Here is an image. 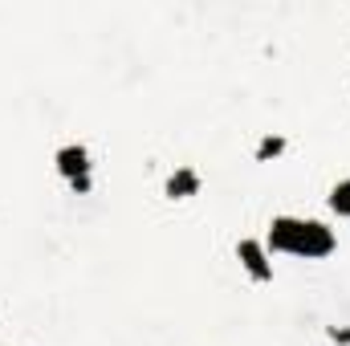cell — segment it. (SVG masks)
<instances>
[{
  "instance_id": "obj_1",
  "label": "cell",
  "mask_w": 350,
  "mask_h": 346,
  "mask_svg": "<svg viewBox=\"0 0 350 346\" xmlns=\"http://www.w3.org/2000/svg\"><path fill=\"white\" fill-rule=\"evenodd\" d=\"M265 245H269V253L322 261L338 249V237H334V228H330L326 220H310V216H273Z\"/></svg>"
},
{
  "instance_id": "obj_2",
  "label": "cell",
  "mask_w": 350,
  "mask_h": 346,
  "mask_svg": "<svg viewBox=\"0 0 350 346\" xmlns=\"http://www.w3.org/2000/svg\"><path fill=\"white\" fill-rule=\"evenodd\" d=\"M237 261H241V269L265 285V281H273V253H269V245L257 241V237H241L237 241Z\"/></svg>"
},
{
  "instance_id": "obj_3",
  "label": "cell",
  "mask_w": 350,
  "mask_h": 346,
  "mask_svg": "<svg viewBox=\"0 0 350 346\" xmlns=\"http://www.w3.org/2000/svg\"><path fill=\"white\" fill-rule=\"evenodd\" d=\"M53 163H57V175H62L66 183L94 175V163H90V147H86V143H66V147H57Z\"/></svg>"
},
{
  "instance_id": "obj_4",
  "label": "cell",
  "mask_w": 350,
  "mask_h": 346,
  "mask_svg": "<svg viewBox=\"0 0 350 346\" xmlns=\"http://www.w3.org/2000/svg\"><path fill=\"white\" fill-rule=\"evenodd\" d=\"M200 187H204V179H200L196 168H175V172L163 179V196H167V200H191Z\"/></svg>"
},
{
  "instance_id": "obj_5",
  "label": "cell",
  "mask_w": 350,
  "mask_h": 346,
  "mask_svg": "<svg viewBox=\"0 0 350 346\" xmlns=\"http://www.w3.org/2000/svg\"><path fill=\"white\" fill-rule=\"evenodd\" d=\"M285 147H289V139L285 135H277V131H269V135H261V143H257V163H273V159H281L285 155Z\"/></svg>"
},
{
  "instance_id": "obj_6",
  "label": "cell",
  "mask_w": 350,
  "mask_h": 346,
  "mask_svg": "<svg viewBox=\"0 0 350 346\" xmlns=\"http://www.w3.org/2000/svg\"><path fill=\"white\" fill-rule=\"evenodd\" d=\"M326 204H330V212H334V216H350V175H347V179H338V183L330 187Z\"/></svg>"
},
{
  "instance_id": "obj_7",
  "label": "cell",
  "mask_w": 350,
  "mask_h": 346,
  "mask_svg": "<svg viewBox=\"0 0 350 346\" xmlns=\"http://www.w3.org/2000/svg\"><path fill=\"white\" fill-rule=\"evenodd\" d=\"M326 338H330V343H338V346H350V326H330V330H326Z\"/></svg>"
},
{
  "instance_id": "obj_8",
  "label": "cell",
  "mask_w": 350,
  "mask_h": 346,
  "mask_svg": "<svg viewBox=\"0 0 350 346\" xmlns=\"http://www.w3.org/2000/svg\"><path fill=\"white\" fill-rule=\"evenodd\" d=\"M70 191H74V196H90V191H94V175H86V179H74V183H70Z\"/></svg>"
}]
</instances>
